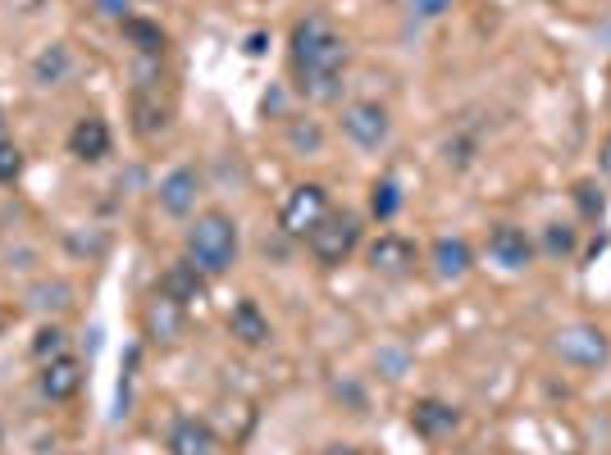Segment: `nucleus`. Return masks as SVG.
Segmentation results:
<instances>
[{
    "label": "nucleus",
    "instance_id": "11",
    "mask_svg": "<svg viewBox=\"0 0 611 455\" xmlns=\"http://www.w3.org/2000/svg\"><path fill=\"white\" fill-rule=\"evenodd\" d=\"M69 150H73L78 160H87V165L106 160V156H110V128H106V119H101V115L78 119L73 132H69Z\"/></svg>",
    "mask_w": 611,
    "mask_h": 455
},
{
    "label": "nucleus",
    "instance_id": "22",
    "mask_svg": "<svg viewBox=\"0 0 611 455\" xmlns=\"http://www.w3.org/2000/svg\"><path fill=\"white\" fill-rule=\"evenodd\" d=\"M65 69H69V56H65V46H56V50H46V56L37 60V78L51 87V82H60L65 78Z\"/></svg>",
    "mask_w": 611,
    "mask_h": 455
},
{
    "label": "nucleus",
    "instance_id": "8",
    "mask_svg": "<svg viewBox=\"0 0 611 455\" xmlns=\"http://www.w3.org/2000/svg\"><path fill=\"white\" fill-rule=\"evenodd\" d=\"M82 378H87V369H82V360H73V356H56V360H46L41 365V396L46 400H73L78 392H82Z\"/></svg>",
    "mask_w": 611,
    "mask_h": 455
},
{
    "label": "nucleus",
    "instance_id": "10",
    "mask_svg": "<svg viewBox=\"0 0 611 455\" xmlns=\"http://www.w3.org/2000/svg\"><path fill=\"white\" fill-rule=\"evenodd\" d=\"M160 291H165L169 300H178L183 310H193V306H201V300H206V274H201L193 260H178V265L165 269Z\"/></svg>",
    "mask_w": 611,
    "mask_h": 455
},
{
    "label": "nucleus",
    "instance_id": "27",
    "mask_svg": "<svg viewBox=\"0 0 611 455\" xmlns=\"http://www.w3.org/2000/svg\"><path fill=\"white\" fill-rule=\"evenodd\" d=\"M411 6H415V14H425V19H438L447 6H452V0H411Z\"/></svg>",
    "mask_w": 611,
    "mask_h": 455
},
{
    "label": "nucleus",
    "instance_id": "24",
    "mask_svg": "<svg viewBox=\"0 0 611 455\" xmlns=\"http://www.w3.org/2000/svg\"><path fill=\"white\" fill-rule=\"evenodd\" d=\"M32 356L37 360H46V356H65V328H41L37 333V342H32Z\"/></svg>",
    "mask_w": 611,
    "mask_h": 455
},
{
    "label": "nucleus",
    "instance_id": "16",
    "mask_svg": "<svg viewBox=\"0 0 611 455\" xmlns=\"http://www.w3.org/2000/svg\"><path fill=\"white\" fill-rule=\"evenodd\" d=\"M470 265H475V256H470V246L461 237H438L434 241V269H438V278H447V283L465 278Z\"/></svg>",
    "mask_w": 611,
    "mask_h": 455
},
{
    "label": "nucleus",
    "instance_id": "29",
    "mask_svg": "<svg viewBox=\"0 0 611 455\" xmlns=\"http://www.w3.org/2000/svg\"><path fill=\"white\" fill-rule=\"evenodd\" d=\"M324 455H361V451H356V446H347V442H338V446H328Z\"/></svg>",
    "mask_w": 611,
    "mask_h": 455
},
{
    "label": "nucleus",
    "instance_id": "5",
    "mask_svg": "<svg viewBox=\"0 0 611 455\" xmlns=\"http://www.w3.org/2000/svg\"><path fill=\"white\" fill-rule=\"evenodd\" d=\"M328 215V191L319 182H302L288 191L284 210H278V228H284L288 237H311V228Z\"/></svg>",
    "mask_w": 611,
    "mask_h": 455
},
{
    "label": "nucleus",
    "instance_id": "28",
    "mask_svg": "<svg viewBox=\"0 0 611 455\" xmlns=\"http://www.w3.org/2000/svg\"><path fill=\"white\" fill-rule=\"evenodd\" d=\"M598 160H602V174H607V178H611V137H607V141H602V156H598Z\"/></svg>",
    "mask_w": 611,
    "mask_h": 455
},
{
    "label": "nucleus",
    "instance_id": "20",
    "mask_svg": "<svg viewBox=\"0 0 611 455\" xmlns=\"http://www.w3.org/2000/svg\"><path fill=\"white\" fill-rule=\"evenodd\" d=\"M19 174H23V156H19V146L10 141L6 119H0V182H14Z\"/></svg>",
    "mask_w": 611,
    "mask_h": 455
},
{
    "label": "nucleus",
    "instance_id": "23",
    "mask_svg": "<svg viewBox=\"0 0 611 455\" xmlns=\"http://www.w3.org/2000/svg\"><path fill=\"white\" fill-rule=\"evenodd\" d=\"M543 246H548V256H571V250H575V228H566V224H548Z\"/></svg>",
    "mask_w": 611,
    "mask_h": 455
},
{
    "label": "nucleus",
    "instance_id": "18",
    "mask_svg": "<svg viewBox=\"0 0 611 455\" xmlns=\"http://www.w3.org/2000/svg\"><path fill=\"white\" fill-rule=\"evenodd\" d=\"M461 424V415L452 411V406H443V400H420V406H415V428L420 433H452Z\"/></svg>",
    "mask_w": 611,
    "mask_h": 455
},
{
    "label": "nucleus",
    "instance_id": "13",
    "mask_svg": "<svg viewBox=\"0 0 611 455\" xmlns=\"http://www.w3.org/2000/svg\"><path fill=\"white\" fill-rule=\"evenodd\" d=\"M142 324H147V333H151V342H178L183 337V324H187V310L178 306V300H169L165 291L147 306V315H142Z\"/></svg>",
    "mask_w": 611,
    "mask_h": 455
},
{
    "label": "nucleus",
    "instance_id": "12",
    "mask_svg": "<svg viewBox=\"0 0 611 455\" xmlns=\"http://www.w3.org/2000/svg\"><path fill=\"white\" fill-rule=\"evenodd\" d=\"M197 191H201V174H197V169H187V165L174 169V174L160 182V210L183 219L187 210L197 206Z\"/></svg>",
    "mask_w": 611,
    "mask_h": 455
},
{
    "label": "nucleus",
    "instance_id": "6",
    "mask_svg": "<svg viewBox=\"0 0 611 455\" xmlns=\"http://www.w3.org/2000/svg\"><path fill=\"white\" fill-rule=\"evenodd\" d=\"M343 132L361 146V150H380L393 132V119L388 110L380 106V100H356V106L343 110Z\"/></svg>",
    "mask_w": 611,
    "mask_h": 455
},
{
    "label": "nucleus",
    "instance_id": "9",
    "mask_svg": "<svg viewBox=\"0 0 611 455\" xmlns=\"http://www.w3.org/2000/svg\"><path fill=\"white\" fill-rule=\"evenodd\" d=\"M415 241H406V237H397V233H384L380 241L369 246V269L374 274H388V278H402V274H411L415 269Z\"/></svg>",
    "mask_w": 611,
    "mask_h": 455
},
{
    "label": "nucleus",
    "instance_id": "15",
    "mask_svg": "<svg viewBox=\"0 0 611 455\" xmlns=\"http://www.w3.org/2000/svg\"><path fill=\"white\" fill-rule=\"evenodd\" d=\"M228 333L238 337L243 346H265V342H269V319L260 315L256 300H238V306H233V315H228Z\"/></svg>",
    "mask_w": 611,
    "mask_h": 455
},
{
    "label": "nucleus",
    "instance_id": "3",
    "mask_svg": "<svg viewBox=\"0 0 611 455\" xmlns=\"http://www.w3.org/2000/svg\"><path fill=\"white\" fill-rule=\"evenodd\" d=\"M311 256L324 265V269H338L352 250H356V241H361V219L356 215H347V210H328L315 228H311Z\"/></svg>",
    "mask_w": 611,
    "mask_h": 455
},
{
    "label": "nucleus",
    "instance_id": "14",
    "mask_svg": "<svg viewBox=\"0 0 611 455\" xmlns=\"http://www.w3.org/2000/svg\"><path fill=\"white\" fill-rule=\"evenodd\" d=\"M215 433L206 419H178L169 428V455H215Z\"/></svg>",
    "mask_w": 611,
    "mask_h": 455
},
{
    "label": "nucleus",
    "instance_id": "1",
    "mask_svg": "<svg viewBox=\"0 0 611 455\" xmlns=\"http://www.w3.org/2000/svg\"><path fill=\"white\" fill-rule=\"evenodd\" d=\"M293 73L302 96L311 100H334L338 82H343V65H347V41L343 32L328 23L324 14H306L293 28Z\"/></svg>",
    "mask_w": 611,
    "mask_h": 455
},
{
    "label": "nucleus",
    "instance_id": "4",
    "mask_svg": "<svg viewBox=\"0 0 611 455\" xmlns=\"http://www.w3.org/2000/svg\"><path fill=\"white\" fill-rule=\"evenodd\" d=\"M552 350L566 365H575V369H598V365H607V356H611V342H607V333L602 328H593V324H571V328H556L552 333Z\"/></svg>",
    "mask_w": 611,
    "mask_h": 455
},
{
    "label": "nucleus",
    "instance_id": "17",
    "mask_svg": "<svg viewBox=\"0 0 611 455\" xmlns=\"http://www.w3.org/2000/svg\"><path fill=\"white\" fill-rule=\"evenodd\" d=\"M124 37L142 50V56H165V46H169L165 28L151 23V19H124Z\"/></svg>",
    "mask_w": 611,
    "mask_h": 455
},
{
    "label": "nucleus",
    "instance_id": "25",
    "mask_svg": "<svg viewBox=\"0 0 611 455\" xmlns=\"http://www.w3.org/2000/svg\"><path fill=\"white\" fill-rule=\"evenodd\" d=\"M575 200H580V210H584L589 219L602 215V191H598L593 182H580V187H575Z\"/></svg>",
    "mask_w": 611,
    "mask_h": 455
},
{
    "label": "nucleus",
    "instance_id": "2",
    "mask_svg": "<svg viewBox=\"0 0 611 455\" xmlns=\"http://www.w3.org/2000/svg\"><path fill=\"white\" fill-rule=\"evenodd\" d=\"M187 260H193L206 278H219L238 265V224H233L224 210L201 215L193 228H187Z\"/></svg>",
    "mask_w": 611,
    "mask_h": 455
},
{
    "label": "nucleus",
    "instance_id": "21",
    "mask_svg": "<svg viewBox=\"0 0 611 455\" xmlns=\"http://www.w3.org/2000/svg\"><path fill=\"white\" fill-rule=\"evenodd\" d=\"M397 206H402L397 182H393V178L374 182V196H369V210H374V219H393V215H397Z\"/></svg>",
    "mask_w": 611,
    "mask_h": 455
},
{
    "label": "nucleus",
    "instance_id": "7",
    "mask_svg": "<svg viewBox=\"0 0 611 455\" xmlns=\"http://www.w3.org/2000/svg\"><path fill=\"white\" fill-rule=\"evenodd\" d=\"M489 256H493L502 269L521 274V269H530V260H534V241L525 237V228H515V224H497V228L489 233Z\"/></svg>",
    "mask_w": 611,
    "mask_h": 455
},
{
    "label": "nucleus",
    "instance_id": "19",
    "mask_svg": "<svg viewBox=\"0 0 611 455\" xmlns=\"http://www.w3.org/2000/svg\"><path fill=\"white\" fill-rule=\"evenodd\" d=\"M132 119H137V123H132L137 132L151 137V132H160V128L169 123V106H160V100H151V96L142 91V96L132 100Z\"/></svg>",
    "mask_w": 611,
    "mask_h": 455
},
{
    "label": "nucleus",
    "instance_id": "26",
    "mask_svg": "<svg viewBox=\"0 0 611 455\" xmlns=\"http://www.w3.org/2000/svg\"><path fill=\"white\" fill-rule=\"evenodd\" d=\"M97 10H101L106 19H119V23H124V19H132V14H128L132 0H97Z\"/></svg>",
    "mask_w": 611,
    "mask_h": 455
}]
</instances>
